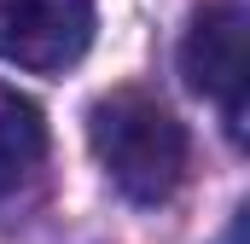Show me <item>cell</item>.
<instances>
[{
    "label": "cell",
    "instance_id": "cell-1",
    "mask_svg": "<svg viewBox=\"0 0 250 244\" xmlns=\"http://www.w3.org/2000/svg\"><path fill=\"white\" fill-rule=\"evenodd\" d=\"M87 140L105 175L134 203H163L187 175V128L175 111L140 87H117L87 111Z\"/></svg>",
    "mask_w": 250,
    "mask_h": 244
},
{
    "label": "cell",
    "instance_id": "cell-2",
    "mask_svg": "<svg viewBox=\"0 0 250 244\" xmlns=\"http://www.w3.org/2000/svg\"><path fill=\"white\" fill-rule=\"evenodd\" d=\"M181 76L192 93L221 99L233 140H245V6L209 0L198 6L181 41Z\"/></svg>",
    "mask_w": 250,
    "mask_h": 244
},
{
    "label": "cell",
    "instance_id": "cell-3",
    "mask_svg": "<svg viewBox=\"0 0 250 244\" xmlns=\"http://www.w3.org/2000/svg\"><path fill=\"white\" fill-rule=\"evenodd\" d=\"M93 41V0H0V59L18 70H70Z\"/></svg>",
    "mask_w": 250,
    "mask_h": 244
},
{
    "label": "cell",
    "instance_id": "cell-4",
    "mask_svg": "<svg viewBox=\"0 0 250 244\" xmlns=\"http://www.w3.org/2000/svg\"><path fill=\"white\" fill-rule=\"evenodd\" d=\"M47 157V122L41 105L23 99L18 87H0V209L23 192V181Z\"/></svg>",
    "mask_w": 250,
    "mask_h": 244
}]
</instances>
